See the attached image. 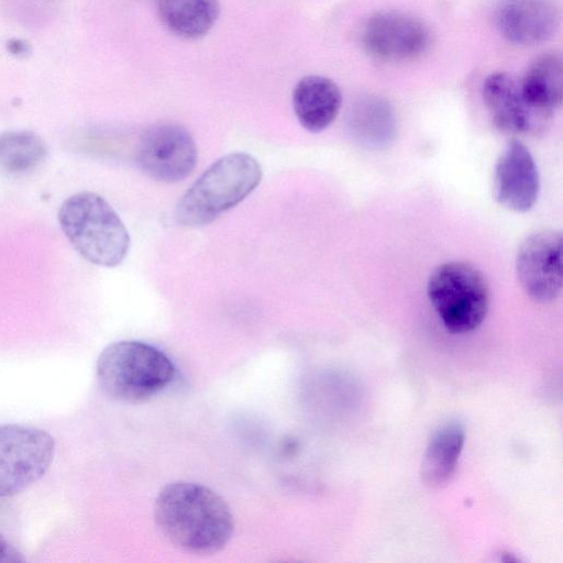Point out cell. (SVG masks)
Here are the masks:
<instances>
[{"label": "cell", "instance_id": "9", "mask_svg": "<svg viewBox=\"0 0 563 563\" xmlns=\"http://www.w3.org/2000/svg\"><path fill=\"white\" fill-rule=\"evenodd\" d=\"M562 234L555 230L531 233L516 255V274L526 295L533 301H553L562 289Z\"/></svg>", "mask_w": 563, "mask_h": 563}, {"label": "cell", "instance_id": "2", "mask_svg": "<svg viewBox=\"0 0 563 563\" xmlns=\"http://www.w3.org/2000/svg\"><path fill=\"white\" fill-rule=\"evenodd\" d=\"M262 167L247 153L235 152L216 161L179 199L175 218L187 228L207 225L242 202L260 185Z\"/></svg>", "mask_w": 563, "mask_h": 563}, {"label": "cell", "instance_id": "7", "mask_svg": "<svg viewBox=\"0 0 563 563\" xmlns=\"http://www.w3.org/2000/svg\"><path fill=\"white\" fill-rule=\"evenodd\" d=\"M198 158L190 132L177 123H158L148 128L137 145L136 163L148 177L163 183L185 179Z\"/></svg>", "mask_w": 563, "mask_h": 563}, {"label": "cell", "instance_id": "15", "mask_svg": "<svg viewBox=\"0 0 563 563\" xmlns=\"http://www.w3.org/2000/svg\"><path fill=\"white\" fill-rule=\"evenodd\" d=\"M155 8L162 23L186 40L203 37L220 14L219 0H155Z\"/></svg>", "mask_w": 563, "mask_h": 563}, {"label": "cell", "instance_id": "4", "mask_svg": "<svg viewBox=\"0 0 563 563\" xmlns=\"http://www.w3.org/2000/svg\"><path fill=\"white\" fill-rule=\"evenodd\" d=\"M96 374L100 388L109 397L141 402L169 385L175 367L159 349L141 341L124 340L102 350Z\"/></svg>", "mask_w": 563, "mask_h": 563}, {"label": "cell", "instance_id": "14", "mask_svg": "<svg viewBox=\"0 0 563 563\" xmlns=\"http://www.w3.org/2000/svg\"><path fill=\"white\" fill-rule=\"evenodd\" d=\"M526 101L536 110L552 117L563 100V65L561 55L545 53L536 58L519 80Z\"/></svg>", "mask_w": 563, "mask_h": 563}, {"label": "cell", "instance_id": "12", "mask_svg": "<svg viewBox=\"0 0 563 563\" xmlns=\"http://www.w3.org/2000/svg\"><path fill=\"white\" fill-rule=\"evenodd\" d=\"M493 16L501 36L519 45L550 40L561 19L553 0H495Z\"/></svg>", "mask_w": 563, "mask_h": 563}, {"label": "cell", "instance_id": "8", "mask_svg": "<svg viewBox=\"0 0 563 563\" xmlns=\"http://www.w3.org/2000/svg\"><path fill=\"white\" fill-rule=\"evenodd\" d=\"M361 42L373 58L401 63L416 59L427 51L430 33L426 24L411 14L382 10L365 21Z\"/></svg>", "mask_w": 563, "mask_h": 563}, {"label": "cell", "instance_id": "5", "mask_svg": "<svg viewBox=\"0 0 563 563\" xmlns=\"http://www.w3.org/2000/svg\"><path fill=\"white\" fill-rule=\"evenodd\" d=\"M427 294L444 328L453 334L478 328L489 307L485 276L466 262L452 261L437 266L428 279Z\"/></svg>", "mask_w": 563, "mask_h": 563}, {"label": "cell", "instance_id": "3", "mask_svg": "<svg viewBox=\"0 0 563 563\" xmlns=\"http://www.w3.org/2000/svg\"><path fill=\"white\" fill-rule=\"evenodd\" d=\"M60 228L74 249L88 262L114 267L130 249L129 232L109 202L91 191L68 197L59 207Z\"/></svg>", "mask_w": 563, "mask_h": 563}, {"label": "cell", "instance_id": "17", "mask_svg": "<svg viewBox=\"0 0 563 563\" xmlns=\"http://www.w3.org/2000/svg\"><path fill=\"white\" fill-rule=\"evenodd\" d=\"M47 155L40 135L32 131H5L0 133V173L20 176L34 170Z\"/></svg>", "mask_w": 563, "mask_h": 563}, {"label": "cell", "instance_id": "16", "mask_svg": "<svg viewBox=\"0 0 563 563\" xmlns=\"http://www.w3.org/2000/svg\"><path fill=\"white\" fill-rule=\"evenodd\" d=\"M464 439V429L457 422L446 423L433 433L421 463L420 476L424 485L437 488L451 479Z\"/></svg>", "mask_w": 563, "mask_h": 563}, {"label": "cell", "instance_id": "11", "mask_svg": "<svg viewBox=\"0 0 563 563\" xmlns=\"http://www.w3.org/2000/svg\"><path fill=\"white\" fill-rule=\"evenodd\" d=\"M483 99L495 126L509 135L537 134L551 119L526 101L519 80L507 73H494L485 79Z\"/></svg>", "mask_w": 563, "mask_h": 563}, {"label": "cell", "instance_id": "6", "mask_svg": "<svg viewBox=\"0 0 563 563\" xmlns=\"http://www.w3.org/2000/svg\"><path fill=\"white\" fill-rule=\"evenodd\" d=\"M54 439L45 431L19 424H0V497L21 493L48 470Z\"/></svg>", "mask_w": 563, "mask_h": 563}, {"label": "cell", "instance_id": "1", "mask_svg": "<svg viewBox=\"0 0 563 563\" xmlns=\"http://www.w3.org/2000/svg\"><path fill=\"white\" fill-rule=\"evenodd\" d=\"M154 520L169 543L196 554L221 550L234 529L233 515L221 496L203 485L184 481L159 490Z\"/></svg>", "mask_w": 563, "mask_h": 563}, {"label": "cell", "instance_id": "13", "mask_svg": "<svg viewBox=\"0 0 563 563\" xmlns=\"http://www.w3.org/2000/svg\"><path fill=\"white\" fill-rule=\"evenodd\" d=\"M341 104L340 88L328 77L305 76L292 91L295 114L301 126L313 133L325 130L335 120Z\"/></svg>", "mask_w": 563, "mask_h": 563}, {"label": "cell", "instance_id": "10", "mask_svg": "<svg viewBox=\"0 0 563 563\" xmlns=\"http://www.w3.org/2000/svg\"><path fill=\"white\" fill-rule=\"evenodd\" d=\"M540 178L530 151L518 140H511L496 161L493 196L505 209L527 212L536 203Z\"/></svg>", "mask_w": 563, "mask_h": 563}, {"label": "cell", "instance_id": "18", "mask_svg": "<svg viewBox=\"0 0 563 563\" xmlns=\"http://www.w3.org/2000/svg\"><path fill=\"white\" fill-rule=\"evenodd\" d=\"M21 561L19 553L0 536V562Z\"/></svg>", "mask_w": 563, "mask_h": 563}]
</instances>
